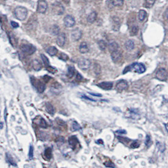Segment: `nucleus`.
<instances>
[{"label": "nucleus", "instance_id": "obj_1", "mask_svg": "<svg viewBox=\"0 0 168 168\" xmlns=\"http://www.w3.org/2000/svg\"><path fill=\"white\" fill-rule=\"evenodd\" d=\"M131 70H133V71L139 73V74H142V73H145V71L146 70V67H145L144 64H142V63H133L132 65L126 67L125 70H124V74H125L127 72L131 71Z\"/></svg>", "mask_w": 168, "mask_h": 168}, {"label": "nucleus", "instance_id": "obj_2", "mask_svg": "<svg viewBox=\"0 0 168 168\" xmlns=\"http://www.w3.org/2000/svg\"><path fill=\"white\" fill-rule=\"evenodd\" d=\"M28 11L27 8L23 7H18L15 10V15L18 20L23 21L27 16Z\"/></svg>", "mask_w": 168, "mask_h": 168}, {"label": "nucleus", "instance_id": "obj_3", "mask_svg": "<svg viewBox=\"0 0 168 168\" xmlns=\"http://www.w3.org/2000/svg\"><path fill=\"white\" fill-rule=\"evenodd\" d=\"M21 50L27 55H31L36 51V47L31 44H23L21 46Z\"/></svg>", "mask_w": 168, "mask_h": 168}, {"label": "nucleus", "instance_id": "obj_4", "mask_svg": "<svg viewBox=\"0 0 168 168\" xmlns=\"http://www.w3.org/2000/svg\"><path fill=\"white\" fill-rule=\"evenodd\" d=\"M168 77L167 71L164 68H160L157 71L156 78L161 81H164L167 80Z\"/></svg>", "mask_w": 168, "mask_h": 168}, {"label": "nucleus", "instance_id": "obj_5", "mask_svg": "<svg viewBox=\"0 0 168 168\" xmlns=\"http://www.w3.org/2000/svg\"><path fill=\"white\" fill-rule=\"evenodd\" d=\"M91 61L88 59H81L77 62V66L82 70L88 69L91 66Z\"/></svg>", "mask_w": 168, "mask_h": 168}, {"label": "nucleus", "instance_id": "obj_6", "mask_svg": "<svg viewBox=\"0 0 168 168\" xmlns=\"http://www.w3.org/2000/svg\"><path fill=\"white\" fill-rule=\"evenodd\" d=\"M31 81L32 85H34V86L35 87L36 89L39 93H43L44 90L46 89V86H45L44 84L40 82L38 79H35L31 77Z\"/></svg>", "mask_w": 168, "mask_h": 168}, {"label": "nucleus", "instance_id": "obj_7", "mask_svg": "<svg viewBox=\"0 0 168 168\" xmlns=\"http://www.w3.org/2000/svg\"><path fill=\"white\" fill-rule=\"evenodd\" d=\"M48 4L45 0H39L37 4V11L40 13H44L47 11Z\"/></svg>", "mask_w": 168, "mask_h": 168}, {"label": "nucleus", "instance_id": "obj_8", "mask_svg": "<svg viewBox=\"0 0 168 168\" xmlns=\"http://www.w3.org/2000/svg\"><path fill=\"white\" fill-rule=\"evenodd\" d=\"M111 58H112V61H113L114 62L116 63L119 62L121 59V58H122V53H121V51L120 50V49H118V50H116L112 52H111Z\"/></svg>", "mask_w": 168, "mask_h": 168}, {"label": "nucleus", "instance_id": "obj_9", "mask_svg": "<svg viewBox=\"0 0 168 168\" xmlns=\"http://www.w3.org/2000/svg\"><path fill=\"white\" fill-rule=\"evenodd\" d=\"M64 11V8L61 4L59 3H55L52 5V12L55 14L61 15Z\"/></svg>", "mask_w": 168, "mask_h": 168}, {"label": "nucleus", "instance_id": "obj_10", "mask_svg": "<svg viewBox=\"0 0 168 168\" xmlns=\"http://www.w3.org/2000/svg\"><path fill=\"white\" fill-rule=\"evenodd\" d=\"M64 25L67 28L73 27L76 23L74 18L70 15H67L64 18Z\"/></svg>", "mask_w": 168, "mask_h": 168}, {"label": "nucleus", "instance_id": "obj_11", "mask_svg": "<svg viewBox=\"0 0 168 168\" xmlns=\"http://www.w3.org/2000/svg\"><path fill=\"white\" fill-rule=\"evenodd\" d=\"M128 83L125 80H120L116 85V89L118 92H121L128 88Z\"/></svg>", "mask_w": 168, "mask_h": 168}, {"label": "nucleus", "instance_id": "obj_12", "mask_svg": "<svg viewBox=\"0 0 168 168\" xmlns=\"http://www.w3.org/2000/svg\"><path fill=\"white\" fill-rule=\"evenodd\" d=\"M82 37V31L79 28L73 30L71 32V38L74 41H78Z\"/></svg>", "mask_w": 168, "mask_h": 168}, {"label": "nucleus", "instance_id": "obj_13", "mask_svg": "<svg viewBox=\"0 0 168 168\" xmlns=\"http://www.w3.org/2000/svg\"><path fill=\"white\" fill-rule=\"evenodd\" d=\"M68 142H69V145L71 147V148H73V150L76 149L79 143L77 138L74 135L71 136V137L69 138Z\"/></svg>", "mask_w": 168, "mask_h": 168}, {"label": "nucleus", "instance_id": "obj_14", "mask_svg": "<svg viewBox=\"0 0 168 168\" xmlns=\"http://www.w3.org/2000/svg\"><path fill=\"white\" fill-rule=\"evenodd\" d=\"M66 42V35L64 33H61L57 37L56 43L59 47H63Z\"/></svg>", "mask_w": 168, "mask_h": 168}, {"label": "nucleus", "instance_id": "obj_15", "mask_svg": "<svg viewBox=\"0 0 168 168\" xmlns=\"http://www.w3.org/2000/svg\"><path fill=\"white\" fill-rule=\"evenodd\" d=\"M113 85L112 82H101L98 84L97 86L104 90H110L113 88Z\"/></svg>", "mask_w": 168, "mask_h": 168}, {"label": "nucleus", "instance_id": "obj_16", "mask_svg": "<svg viewBox=\"0 0 168 168\" xmlns=\"http://www.w3.org/2000/svg\"><path fill=\"white\" fill-rule=\"evenodd\" d=\"M128 117L132 119H137L140 118V113L137 109H130L128 110Z\"/></svg>", "mask_w": 168, "mask_h": 168}, {"label": "nucleus", "instance_id": "obj_17", "mask_svg": "<svg viewBox=\"0 0 168 168\" xmlns=\"http://www.w3.org/2000/svg\"><path fill=\"white\" fill-rule=\"evenodd\" d=\"M89 47H88V44L85 42L81 43V44L79 46V50L81 54H86L89 52Z\"/></svg>", "mask_w": 168, "mask_h": 168}, {"label": "nucleus", "instance_id": "obj_18", "mask_svg": "<svg viewBox=\"0 0 168 168\" xmlns=\"http://www.w3.org/2000/svg\"><path fill=\"white\" fill-rule=\"evenodd\" d=\"M31 65H32L33 69L36 70V71H38V70H40L42 69V65L41 62L37 59H34V61H32Z\"/></svg>", "mask_w": 168, "mask_h": 168}, {"label": "nucleus", "instance_id": "obj_19", "mask_svg": "<svg viewBox=\"0 0 168 168\" xmlns=\"http://www.w3.org/2000/svg\"><path fill=\"white\" fill-rule=\"evenodd\" d=\"M45 107H46V110L47 111V113H49L51 115H54L55 113V109L53 105L49 102L46 103L45 105Z\"/></svg>", "mask_w": 168, "mask_h": 168}, {"label": "nucleus", "instance_id": "obj_20", "mask_svg": "<svg viewBox=\"0 0 168 168\" xmlns=\"http://www.w3.org/2000/svg\"><path fill=\"white\" fill-rule=\"evenodd\" d=\"M135 43L133 40H128L125 43V48L127 50L132 51L134 49Z\"/></svg>", "mask_w": 168, "mask_h": 168}, {"label": "nucleus", "instance_id": "obj_21", "mask_svg": "<svg viewBox=\"0 0 168 168\" xmlns=\"http://www.w3.org/2000/svg\"><path fill=\"white\" fill-rule=\"evenodd\" d=\"M46 52H47L48 54L50 55V56H54V55L57 54L58 50L54 46H50V47H49L46 49Z\"/></svg>", "mask_w": 168, "mask_h": 168}, {"label": "nucleus", "instance_id": "obj_22", "mask_svg": "<svg viewBox=\"0 0 168 168\" xmlns=\"http://www.w3.org/2000/svg\"><path fill=\"white\" fill-rule=\"evenodd\" d=\"M108 49L110 53L113 51L118 50V49H120L119 45L116 42H112L108 44Z\"/></svg>", "mask_w": 168, "mask_h": 168}, {"label": "nucleus", "instance_id": "obj_23", "mask_svg": "<svg viewBox=\"0 0 168 168\" xmlns=\"http://www.w3.org/2000/svg\"><path fill=\"white\" fill-rule=\"evenodd\" d=\"M96 16H97L96 12L95 11L92 12V13H91L89 15H88V18H87V20H88V22H89V23H93V22H94V21L96 20Z\"/></svg>", "mask_w": 168, "mask_h": 168}, {"label": "nucleus", "instance_id": "obj_24", "mask_svg": "<svg viewBox=\"0 0 168 168\" xmlns=\"http://www.w3.org/2000/svg\"><path fill=\"white\" fill-rule=\"evenodd\" d=\"M60 28L57 25H54L50 28V33L53 35H57L60 34Z\"/></svg>", "mask_w": 168, "mask_h": 168}, {"label": "nucleus", "instance_id": "obj_25", "mask_svg": "<svg viewBox=\"0 0 168 168\" xmlns=\"http://www.w3.org/2000/svg\"><path fill=\"white\" fill-rule=\"evenodd\" d=\"M120 27V22L119 19L117 18H115L113 19V29L115 31H118L119 30Z\"/></svg>", "mask_w": 168, "mask_h": 168}, {"label": "nucleus", "instance_id": "obj_26", "mask_svg": "<svg viewBox=\"0 0 168 168\" xmlns=\"http://www.w3.org/2000/svg\"><path fill=\"white\" fill-rule=\"evenodd\" d=\"M75 73H76V70H75V68L74 66H69L68 70H67V76H68L69 78H71L73 76H74Z\"/></svg>", "mask_w": 168, "mask_h": 168}, {"label": "nucleus", "instance_id": "obj_27", "mask_svg": "<svg viewBox=\"0 0 168 168\" xmlns=\"http://www.w3.org/2000/svg\"><path fill=\"white\" fill-rule=\"evenodd\" d=\"M147 16V12L144 10H140L139 12V19L140 22L145 20Z\"/></svg>", "mask_w": 168, "mask_h": 168}, {"label": "nucleus", "instance_id": "obj_28", "mask_svg": "<svg viewBox=\"0 0 168 168\" xmlns=\"http://www.w3.org/2000/svg\"><path fill=\"white\" fill-rule=\"evenodd\" d=\"M139 31V27L137 25H133L132 27V28H130V34L131 36H135L138 34Z\"/></svg>", "mask_w": 168, "mask_h": 168}, {"label": "nucleus", "instance_id": "obj_29", "mask_svg": "<svg viewBox=\"0 0 168 168\" xmlns=\"http://www.w3.org/2000/svg\"><path fill=\"white\" fill-rule=\"evenodd\" d=\"M44 156H45V159H46L49 160L52 157V150L50 148H47V149L45 150L44 152Z\"/></svg>", "mask_w": 168, "mask_h": 168}, {"label": "nucleus", "instance_id": "obj_30", "mask_svg": "<svg viewBox=\"0 0 168 168\" xmlns=\"http://www.w3.org/2000/svg\"><path fill=\"white\" fill-rule=\"evenodd\" d=\"M156 2V0H145L144 7L145 8H152Z\"/></svg>", "mask_w": 168, "mask_h": 168}, {"label": "nucleus", "instance_id": "obj_31", "mask_svg": "<svg viewBox=\"0 0 168 168\" xmlns=\"http://www.w3.org/2000/svg\"><path fill=\"white\" fill-rule=\"evenodd\" d=\"M98 47H99V48H100V50H105L106 48V43L104 41V40H99L98 42Z\"/></svg>", "mask_w": 168, "mask_h": 168}, {"label": "nucleus", "instance_id": "obj_32", "mask_svg": "<svg viewBox=\"0 0 168 168\" xmlns=\"http://www.w3.org/2000/svg\"><path fill=\"white\" fill-rule=\"evenodd\" d=\"M81 128V127L79 125L77 121H73L71 127L72 131H77V130H80Z\"/></svg>", "mask_w": 168, "mask_h": 168}, {"label": "nucleus", "instance_id": "obj_33", "mask_svg": "<svg viewBox=\"0 0 168 168\" xmlns=\"http://www.w3.org/2000/svg\"><path fill=\"white\" fill-rule=\"evenodd\" d=\"M156 146L157 148L161 152H164V151L166 150V147H165V145L163 143L160 142H156Z\"/></svg>", "mask_w": 168, "mask_h": 168}, {"label": "nucleus", "instance_id": "obj_34", "mask_svg": "<svg viewBox=\"0 0 168 168\" xmlns=\"http://www.w3.org/2000/svg\"><path fill=\"white\" fill-rule=\"evenodd\" d=\"M38 125L40 127L43 128H46L47 127V124L46 122V120L42 117H40L39 119V121H38Z\"/></svg>", "mask_w": 168, "mask_h": 168}, {"label": "nucleus", "instance_id": "obj_35", "mask_svg": "<svg viewBox=\"0 0 168 168\" xmlns=\"http://www.w3.org/2000/svg\"><path fill=\"white\" fill-rule=\"evenodd\" d=\"M124 0H112L114 7H121L124 4Z\"/></svg>", "mask_w": 168, "mask_h": 168}, {"label": "nucleus", "instance_id": "obj_36", "mask_svg": "<svg viewBox=\"0 0 168 168\" xmlns=\"http://www.w3.org/2000/svg\"><path fill=\"white\" fill-rule=\"evenodd\" d=\"M7 160H8V162L9 163H10V164H11V165H13V166H16V163L14 161L13 159L12 158L11 155H10V154H8V153L7 154Z\"/></svg>", "mask_w": 168, "mask_h": 168}, {"label": "nucleus", "instance_id": "obj_37", "mask_svg": "<svg viewBox=\"0 0 168 168\" xmlns=\"http://www.w3.org/2000/svg\"><path fill=\"white\" fill-rule=\"evenodd\" d=\"M40 57H41V59L42 62L44 63V64L46 66H49V64H50V62H49V60L47 57L44 54H41L40 55Z\"/></svg>", "mask_w": 168, "mask_h": 168}, {"label": "nucleus", "instance_id": "obj_38", "mask_svg": "<svg viewBox=\"0 0 168 168\" xmlns=\"http://www.w3.org/2000/svg\"><path fill=\"white\" fill-rule=\"evenodd\" d=\"M145 145H146L147 147H150L152 144V140H151V138L150 137V135H147L146 139H145Z\"/></svg>", "mask_w": 168, "mask_h": 168}, {"label": "nucleus", "instance_id": "obj_39", "mask_svg": "<svg viewBox=\"0 0 168 168\" xmlns=\"http://www.w3.org/2000/svg\"><path fill=\"white\" fill-rule=\"evenodd\" d=\"M47 70L49 72V73H52V74H55V73H56V71H57V69L55 68V67L50 66H47Z\"/></svg>", "mask_w": 168, "mask_h": 168}, {"label": "nucleus", "instance_id": "obj_40", "mask_svg": "<svg viewBox=\"0 0 168 168\" xmlns=\"http://www.w3.org/2000/svg\"><path fill=\"white\" fill-rule=\"evenodd\" d=\"M59 57L60 59L62 60V61H66L69 59V57L67 56L66 54H64V53H61V55H59Z\"/></svg>", "mask_w": 168, "mask_h": 168}, {"label": "nucleus", "instance_id": "obj_41", "mask_svg": "<svg viewBox=\"0 0 168 168\" xmlns=\"http://www.w3.org/2000/svg\"><path fill=\"white\" fill-rule=\"evenodd\" d=\"M139 146H140V143L138 141H133L132 143V144L130 145V147L132 148H138Z\"/></svg>", "mask_w": 168, "mask_h": 168}, {"label": "nucleus", "instance_id": "obj_42", "mask_svg": "<svg viewBox=\"0 0 168 168\" xmlns=\"http://www.w3.org/2000/svg\"><path fill=\"white\" fill-rule=\"evenodd\" d=\"M28 156H29L30 159H32L33 156H34V147H33L32 145H30V146Z\"/></svg>", "mask_w": 168, "mask_h": 168}, {"label": "nucleus", "instance_id": "obj_43", "mask_svg": "<svg viewBox=\"0 0 168 168\" xmlns=\"http://www.w3.org/2000/svg\"><path fill=\"white\" fill-rule=\"evenodd\" d=\"M105 166L106 167H115V164H113L112 162H108V163H105Z\"/></svg>", "mask_w": 168, "mask_h": 168}, {"label": "nucleus", "instance_id": "obj_44", "mask_svg": "<svg viewBox=\"0 0 168 168\" xmlns=\"http://www.w3.org/2000/svg\"><path fill=\"white\" fill-rule=\"evenodd\" d=\"M11 25L12 27H13L15 28H18L19 27L18 23H16V22H13V21H12V22H11Z\"/></svg>", "mask_w": 168, "mask_h": 168}, {"label": "nucleus", "instance_id": "obj_45", "mask_svg": "<svg viewBox=\"0 0 168 168\" xmlns=\"http://www.w3.org/2000/svg\"><path fill=\"white\" fill-rule=\"evenodd\" d=\"M82 98H84V99H86V100H89V101H96V100H93V99H92V98H89V97H88V96H86V95H84V94H82Z\"/></svg>", "mask_w": 168, "mask_h": 168}, {"label": "nucleus", "instance_id": "obj_46", "mask_svg": "<svg viewBox=\"0 0 168 168\" xmlns=\"http://www.w3.org/2000/svg\"><path fill=\"white\" fill-rule=\"evenodd\" d=\"M116 132L118 133H121V134H126L127 133V132L125 130H118Z\"/></svg>", "mask_w": 168, "mask_h": 168}, {"label": "nucleus", "instance_id": "obj_47", "mask_svg": "<svg viewBox=\"0 0 168 168\" xmlns=\"http://www.w3.org/2000/svg\"><path fill=\"white\" fill-rule=\"evenodd\" d=\"M82 79V76L80 74L77 73V76H76V79H77V80H78V81H81Z\"/></svg>", "mask_w": 168, "mask_h": 168}, {"label": "nucleus", "instance_id": "obj_48", "mask_svg": "<svg viewBox=\"0 0 168 168\" xmlns=\"http://www.w3.org/2000/svg\"><path fill=\"white\" fill-rule=\"evenodd\" d=\"M89 93L91 94V95L94 96H98V97H101L102 96L101 94H97V93Z\"/></svg>", "mask_w": 168, "mask_h": 168}, {"label": "nucleus", "instance_id": "obj_49", "mask_svg": "<svg viewBox=\"0 0 168 168\" xmlns=\"http://www.w3.org/2000/svg\"><path fill=\"white\" fill-rule=\"evenodd\" d=\"M165 16H166V18L168 19V7H167V8L166 9V12H165Z\"/></svg>", "mask_w": 168, "mask_h": 168}, {"label": "nucleus", "instance_id": "obj_50", "mask_svg": "<svg viewBox=\"0 0 168 168\" xmlns=\"http://www.w3.org/2000/svg\"><path fill=\"white\" fill-rule=\"evenodd\" d=\"M164 125H165V128L166 129V131H167V132L168 133V123L167 124H164Z\"/></svg>", "mask_w": 168, "mask_h": 168}, {"label": "nucleus", "instance_id": "obj_51", "mask_svg": "<svg viewBox=\"0 0 168 168\" xmlns=\"http://www.w3.org/2000/svg\"><path fill=\"white\" fill-rule=\"evenodd\" d=\"M3 127V122L1 123V128L2 129Z\"/></svg>", "mask_w": 168, "mask_h": 168}]
</instances>
